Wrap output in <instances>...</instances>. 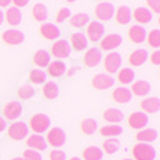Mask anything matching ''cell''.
Segmentation results:
<instances>
[{
  "label": "cell",
  "mask_w": 160,
  "mask_h": 160,
  "mask_svg": "<svg viewBox=\"0 0 160 160\" xmlns=\"http://www.w3.org/2000/svg\"><path fill=\"white\" fill-rule=\"evenodd\" d=\"M156 150L150 144L146 143H138L133 147V156L134 160H154L156 157Z\"/></svg>",
  "instance_id": "6da1fadb"
},
{
  "label": "cell",
  "mask_w": 160,
  "mask_h": 160,
  "mask_svg": "<svg viewBox=\"0 0 160 160\" xmlns=\"http://www.w3.org/2000/svg\"><path fill=\"white\" fill-rule=\"evenodd\" d=\"M29 126L36 134H41L49 128V126H51V118H49L46 114L39 112V114L32 116V118H30V121H29Z\"/></svg>",
  "instance_id": "7a4b0ae2"
},
{
  "label": "cell",
  "mask_w": 160,
  "mask_h": 160,
  "mask_svg": "<svg viewBox=\"0 0 160 160\" xmlns=\"http://www.w3.org/2000/svg\"><path fill=\"white\" fill-rule=\"evenodd\" d=\"M67 142V134L59 127H53L46 134V143L52 146V147H62Z\"/></svg>",
  "instance_id": "3957f363"
},
{
  "label": "cell",
  "mask_w": 160,
  "mask_h": 160,
  "mask_svg": "<svg viewBox=\"0 0 160 160\" xmlns=\"http://www.w3.org/2000/svg\"><path fill=\"white\" fill-rule=\"evenodd\" d=\"M28 131H29V128H28L26 123L18 121V123H13L10 127H9L8 134H9V137H10L12 140L20 142V140H23V138L28 136Z\"/></svg>",
  "instance_id": "277c9868"
},
{
  "label": "cell",
  "mask_w": 160,
  "mask_h": 160,
  "mask_svg": "<svg viewBox=\"0 0 160 160\" xmlns=\"http://www.w3.org/2000/svg\"><path fill=\"white\" fill-rule=\"evenodd\" d=\"M121 62H123V58H121V55H120L118 52L108 53V55L105 56V59H104L105 71H107L108 74H116V72L118 71Z\"/></svg>",
  "instance_id": "5b68a950"
},
{
  "label": "cell",
  "mask_w": 160,
  "mask_h": 160,
  "mask_svg": "<svg viewBox=\"0 0 160 160\" xmlns=\"http://www.w3.org/2000/svg\"><path fill=\"white\" fill-rule=\"evenodd\" d=\"M23 107L18 101H9L8 104L3 107V114L8 120H16L22 116Z\"/></svg>",
  "instance_id": "8992f818"
},
{
  "label": "cell",
  "mask_w": 160,
  "mask_h": 160,
  "mask_svg": "<svg viewBox=\"0 0 160 160\" xmlns=\"http://www.w3.org/2000/svg\"><path fill=\"white\" fill-rule=\"evenodd\" d=\"M147 123H149V117L142 111H136L128 117V126L131 128H136V130H143L147 126Z\"/></svg>",
  "instance_id": "52a82bcc"
},
{
  "label": "cell",
  "mask_w": 160,
  "mask_h": 160,
  "mask_svg": "<svg viewBox=\"0 0 160 160\" xmlns=\"http://www.w3.org/2000/svg\"><path fill=\"white\" fill-rule=\"evenodd\" d=\"M116 84V79L108 74H97L92 78V87L97 89H108Z\"/></svg>",
  "instance_id": "ba28073f"
},
{
  "label": "cell",
  "mask_w": 160,
  "mask_h": 160,
  "mask_svg": "<svg viewBox=\"0 0 160 160\" xmlns=\"http://www.w3.org/2000/svg\"><path fill=\"white\" fill-rule=\"evenodd\" d=\"M2 39L4 41V43H8V45H20L25 41V33L16 29H9L3 32Z\"/></svg>",
  "instance_id": "9c48e42d"
},
{
  "label": "cell",
  "mask_w": 160,
  "mask_h": 160,
  "mask_svg": "<svg viewBox=\"0 0 160 160\" xmlns=\"http://www.w3.org/2000/svg\"><path fill=\"white\" fill-rule=\"evenodd\" d=\"M94 13L100 20H110L114 16V6L108 2H101L100 4H97Z\"/></svg>",
  "instance_id": "30bf717a"
},
{
  "label": "cell",
  "mask_w": 160,
  "mask_h": 160,
  "mask_svg": "<svg viewBox=\"0 0 160 160\" xmlns=\"http://www.w3.org/2000/svg\"><path fill=\"white\" fill-rule=\"evenodd\" d=\"M123 42V38L118 33H111L107 35L105 38L101 39V49L102 51H114L116 48H118Z\"/></svg>",
  "instance_id": "8fae6325"
},
{
  "label": "cell",
  "mask_w": 160,
  "mask_h": 160,
  "mask_svg": "<svg viewBox=\"0 0 160 160\" xmlns=\"http://www.w3.org/2000/svg\"><path fill=\"white\" fill-rule=\"evenodd\" d=\"M71 53V46L65 39H59L52 45V55L56 58H69Z\"/></svg>",
  "instance_id": "7c38bea8"
},
{
  "label": "cell",
  "mask_w": 160,
  "mask_h": 160,
  "mask_svg": "<svg viewBox=\"0 0 160 160\" xmlns=\"http://www.w3.org/2000/svg\"><path fill=\"white\" fill-rule=\"evenodd\" d=\"M104 26L102 23L100 22H89L88 23V28H87V35H88V39L92 42H97L100 41L102 35H104Z\"/></svg>",
  "instance_id": "4fadbf2b"
},
{
  "label": "cell",
  "mask_w": 160,
  "mask_h": 160,
  "mask_svg": "<svg viewBox=\"0 0 160 160\" xmlns=\"http://www.w3.org/2000/svg\"><path fill=\"white\" fill-rule=\"evenodd\" d=\"M146 29L140 25H133V26L128 29V38L130 41L134 43H143L146 41Z\"/></svg>",
  "instance_id": "5bb4252c"
},
{
  "label": "cell",
  "mask_w": 160,
  "mask_h": 160,
  "mask_svg": "<svg viewBox=\"0 0 160 160\" xmlns=\"http://www.w3.org/2000/svg\"><path fill=\"white\" fill-rule=\"evenodd\" d=\"M101 58H102L101 56V51H98L97 48H91L87 51L85 56H84V63L89 68H94L101 62Z\"/></svg>",
  "instance_id": "9a60e30c"
},
{
  "label": "cell",
  "mask_w": 160,
  "mask_h": 160,
  "mask_svg": "<svg viewBox=\"0 0 160 160\" xmlns=\"http://www.w3.org/2000/svg\"><path fill=\"white\" fill-rule=\"evenodd\" d=\"M41 35L45 38V39L52 41V39L59 38L61 30L58 29V26L53 25V23H43V25L41 26Z\"/></svg>",
  "instance_id": "2e32d148"
},
{
  "label": "cell",
  "mask_w": 160,
  "mask_h": 160,
  "mask_svg": "<svg viewBox=\"0 0 160 160\" xmlns=\"http://www.w3.org/2000/svg\"><path fill=\"white\" fill-rule=\"evenodd\" d=\"M112 100L118 104H127L131 100V91L126 87H118L112 91Z\"/></svg>",
  "instance_id": "e0dca14e"
},
{
  "label": "cell",
  "mask_w": 160,
  "mask_h": 160,
  "mask_svg": "<svg viewBox=\"0 0 160 160\" xmlns=\"http://www.w3.org/2000/svg\"><path fill=\"white\" fill-rule=\"evenodd\" d=\"M133 18L136 22L142 23V25H146V23H150L152 22V12L149 10L147 8H137L136 10L133 12Z\"/></svg>",
  "instance_id": "ac0fdd59"
},
{
  "label": "cell",
  "mask_w": 160,
  "mask_h": 160,
  "mask_svg": "<svg viewBox=\"0 0 160 160\" xmlns=\"http://www.w3.org/2000/svg\"><path fill=\"white\" fill-rule=\"evenodd\" d=\"M147 56H149V53H147L146 49H136L134 52H131L130 58H128V62L133 67H140V65H143L147 61Z\"/></svg>",
  "instance_id": "d6986e66"
},
{
  "label": "cell",
  "mask_w": 160,
  "mask_h": 160,
  "mask_svg": "<svg viewBox=\"0 0 160 160\" xmlns=\"http://www.w3.org/2000/svg\"><path fill=\"white\" fill-rule=\"evenodd\" d=\"M136 138H137L140 143L149 144V143L157 140V131L153 130V128H143V130H140L136 134Z\"/></svg>",
  "instance_id": "ffe728a7"
},
{
  "label": "cell",
  "mask_w": 160,
  "mask_h": 160,
  "mask_svg": "<svg viewBox=\"0 0 160 160\" xmlns=\"http://www.w3.org/2000/svg\"><path fill=\"white\" fill-rule=\"evenodd\" d=\"M102 118H104L105 121H108V123L117 124V123H120V121H123L124 112L117 110V108H108V110L104 111V114H102Z\"/></svg>",
  "instance_id": "44dd1931"
},
{
  "label": "cell",
  "mask_w": 160,
  "mask_h": 160,
  "mask_svg": "<svg viewBox=\"0 0 160 160\" xmlns=\"http://www.w3.org/2000/svg\"><path fill=\"white\" fill-rule=\"evenodd\" d=\"M4 18H6L9 25L18 26V25H20V22H22V12L13 6V8H9L8 10H6V16H4Z\"/></svg>",
  "instance_id": "7402d4cb"
},
{
  "label": "cell",
  "mask_w": 160,
  "mask_h": 160,
  "mask_svg": "<svg viewBox=\"0 0 160 160\" xmlns=\"http://www.w3.org/2000/svg\"><path fill=\"white\" fill-rule=\"evenodd\" d=\"M142 110L146 112H157L160 110V100L157 97H149L142 101Z\"/></svg>",
  "instance_id": "603a6c76"
},
{
  "label": "cell",
  "mask_w": 160,
  "mask_h": 160,
  "mask_svg": "<svg viewBox=\"0 0 160 160\" xmlns=\"http://www.w3.org/2000/svg\"><path fill=\"white\" fill-rule=\"evenodd\" d=\"M71 46L75 51H84L88 46V39L84 33H72L71 35Z\"/></svg>",
  "instance_id": "cb8c5ba5"
},
{
  "label": "cell",
  "mask_w": 160,
  "mask_h": 160,
  "mask_svg": "<svg viewBox=\"0 0 160 160\" xmlns=\"http://www.w3.org/2000/svg\"><path fill=\"white\" fill-rule=\"evenodd\" d=\"M26 144L29 146L30 149H36V152H38V150H39V152H42V150H45L46 147H48L46 140H45L43 137H41L39 134H33V136H30V137L28 138Z\"/></svg>",
  "instance_id": "d4e9b609"
},
{
  "label": "cell",
  "mask_w": 160,
  "mask_h": 160,
  "mask_svg": "<svg viewBox=\"0 0 160 160\" xmlns=\"http://www.w3.org/2000/svg\"><path fill=\"white\" fill-rule=\"evenodd\" d=\"M116 20L118 25H127L131 20V9L128 6H120L116 12Z\"/></svg>",
  "instance_id": "484cf974"
},
{
  "label": "cell",
  "mask_w": 160,
  "mask_h": 160,
  "mask_svg": "<svg viewBox=\"0 0 160 160\" xmlns=\"http://www.w3.org/2000/svg\"><path fill=\"white\" fill-rule=\"evenodd\" d=\"M131 94L137 95V97H143V95H147L150 92V84L147 81H137L134 82L133 87H131Z\"/></svg>",
  "instance_id": "4316f807"
},
{
  "label": "cell",
  "mask_w": 160,
  "mask_h": 160,
  "mask_svg": "<svg viewBox=\"0 0 160 160\" xmlns=\"http://www.w3.org/2000/svg\"><path fill=\"white\" fill-rule=\"evenodd\" d=\"M65 69H67V67H65V63L61 62V61H53V62H49V65H48V72L53 78L62 77V75L65 74Z\"/></svg>",
  "instance_id": "83f0119b"
},
{
  "label": "cell",
  "mask_w": 160,
  "mask_h": 160,
  "mask_svg": "<svg viewBox=\"0 0 160 160\" xmlns=\"http://www.w3.org/2000/svg\"><path fill=\"white\" fill-rule=\"evenodd\" d=\"M84 160H102V150L97 146H89L82 152Z\"/></svg>",
  "instance_id": "f1b7e54d"
},
{
  "label": "cell",
  "mask_w": 160,
  "mask_h": 160,
  "mask_svg": "<svg viewBox=\"0 0 160 160\" xmlns=\"http://www.w3.org/2000/svg\"><path fill=\"white\" fill-rule=\"evenodd\" d=\"M45 98L48 100H55L58 95H59V87L56 85V82H46L43 85V89H42Z\"/></svg>",
  "instance_id": "f546056e"
},
{
  "label": "cell",
  "mask_w": 160,
  "mask_h": 160,
  "mask_svg": "<svg viewBox=\"0 0 160 160\" xmlns=\"http://www.w3.org/2000/svg\"><path fill=\"white\" fill-rule=\"evenodd\" d=\"M89 22L91 20H89V16L87 13H77V15L69 18V25L72 28H84Z\"/></svg>",
  "instance_id": "4dcf8cb0"
},
{
  "label": "cell",
  "mask_w": 160,
  "mask_h": 160,
  "mask_svg": "<svg viewBox=\"0 0 160 160\" xmlns=\"http://www.w3.org/2000/svg\"><path fill=\"white\" fill-rule=\"evenodd\" d=\"M33 62H35V65H38L39 68L48 67L49 62H51V56H49V53L46 52L45 49H39V51H36V52H35Z\"/></svg>",
  "instance_id": "1f68e13d"
},
{
  "label": "cell",
  "mask_w": 160,
  "mask_h": 160,
  "mask_svg": "<svg viewBox=\"0 0 160 160\" xmlns=\"http://www.w3.org/2000/svg\"><path fill=\"white\" fill-rule=\"evenodd\" d=\"M32 15H33L35 20L38 22H45L48 19V9L43 3H36L32 9Z\"/></svg>",
  "instance_id": "d6a6232c"
},
{
  "label": "cell",
  "mask_w": 160,
  "mask_h": 160,
  "mask_svg": "<svg viewBox=\"0 0 160 160\" xmlns=\"http://www.w3.org/2000/svg\"><path fill=\"white\" fill-rule=\"evenodd\" d=\"M120 146H121V143H120L118 138L117 137H110L102 143V149H104V152L107 153V154H114V153L120 149Z\"/></svg>",
  "instance_id": "836d02e7"
},
{
  "label": "cell",
  "mask_w": 160,
  "mask_h": 160,
  "mask_svg": "<svg viewBox=\"0 0 160 160\" xmlns=\"http://www.w3.org/2000/svg\"><path fill=\"white\" fill-rule=\"evenodd\" d=\"M121 133H123L121 126H104L100 128V134L104 137H117Z\"/></svg>",
  "instance_id": "e575fe53"
},
{
  "label": "cell",
  "mask_w": 160,
  "mask_h": 160,
  "mask_svg": "<svg viewBox=\"0 0 160 160\" xmlns=\"http://www.w3.org/2000/svg\"><path fill=\"white\" fill-rule=\"evenodd\" d=\"M97 121L94 118H85L81 121V130L82 133L88 134V136H91V134H94L95 131H97Z\"/></svg>",
  "instance_id": "d590c367"
},
{
  "label": "cell",
  "mask_w": 160,
  "mask_h": 160,
  "mask_svg": "<svg viewBox=\"0 0 160 160\" xmlns=\"http://www.w3.org/2000/svg\"><path fill=\"white\" fill-rule=\"evenodd\" d=\"M121 84H131L134 81V71L130 68H123L121 71L118 72V77H117Z\"/></svg>",
  "instance_id": "8d00e7d4"
},
{
  "label": "cell",
  "mask_w": 160,
  "mask_h": 160,
  "mask_svg": "<svg viewBox=\"0 0 160 160\" xmlns=\"http://www.w3.org/2000/svg\"><path fill=\"white\" fill-rule=\"evenodd\" d=\"M29 79L33 84H43L46 79V74L42 69H32L29 74Z\"/></svg>",
  "instance_id": "74e56055"
},
{
  "label": "cell",
  "mask_w": 160,
  "mask_h": 160,
  "mask_svg": "<svg viewBox=\"0 0 160 160\" xmlns=\"http://www.w3.org/2000/svg\"><path fill=\"white\" fill-rule=\"evenodd\" d=\"M18 95H19V98H22V100H29V98H32L35 95V89L26 84V85H22L19 88Z\"/></svg>",
  "instance_id": "f35d334b"
},
{
  "label": "cell",
  "mask_w": 160,
  "mask_h": 160,
  "mask_svg": "<svg viewBox=\"0 0 160 160\" xmlns=\"http://www.w3.org/2000/svg\"><path fill=\"white\" fill-rule=\"evenodd\" d=\"M149 45L152 48H159L160 46V32L159 29H153L149 33Z\"/></svg>",
  "instance_id": "ab89813d"
},
{
  "label": "cell",
  "mask_w": 160,
  "mask_h": 160,
  "mask_svg": "<svg viewBox=\"0 0 160 160\" xmlns=\"http://www.w3.org/2000/svg\"><path fill=\"white\" fill-rule=\"evenodd\" d=\"M69 18H71V10H69L68 8H62L59 12H58V15H56V22L62 23Z\"/></svg>",
  "instance_id": "60d3db41"
},
{
  "label": "cell",
  "mask_w": 160,
  "mask_h": 160,
  "mask_svg": "<svg viewBox=\"0 0 160 160\" xmlns=\"http://www.w3.org/2000/svg\"><path fill=\"white\" fill-rule=\"evenodd\" d=\"M23 159L25 160H42V156H41V153L36 152V150H25Z\"/></svg>",
  "instance_id": "b9f144b4"
},
{
  "label": "cell",
  "mask_w": 160,
  "mask_h": 160,
  "mask_svg": "<svg viewBox=\"0 0 160 160\" xmlns=\"http://www.w3.org/2000/svg\"><path fill=\"white\" fill-rule=\"evenodd\" d=\"M49 160H67V154L62 150H52L49 153Z\"/></svg>",
  "instance_id": "7bdbcfd3"
},
{
  "label": "cell",
  "mask_w": 160,
  "mask_h": 160,
  "mask_svg": "<svg viewBox=\"0 0 160 160\" xmlns=\"http://www.w3.org/2000/svg\"><path fill=\"white\" fill-rule=\"evenodd\" d=\"M147 6H149L150 10H153L156 15L160 13V0H147Z\"/></svg>",
  "instance_id": "ee69618b"
},
{
  "label": "cell",
  "mask_w": 160,
  "mask_h": 160,
  "mask_svg": "<svg viewBox=\"0 0 160 160\" xmlns=\"http://www.w3.org/2000/svg\"><path fill=\"white\" fill-rule=\"evenodd\" d=\"M150 59H152V62L154 63L156 67H159V65H160V52H159V51L153 52L152 55H150Z\"/></svg>",
  "instance_id": "f6af8a7d"
},
{
  "label": "cell",
  "mask_w": 160,
  "mask_h": 160,
  "mask_svg": "<svg viewBox=\"0 0 160 160\" xmlns=\"http://www.w3.org/2000/svg\"><path fill=\"white\" fill-rule=\"evenodd\" d=\"M13 3H15V8H25L28 3H29V0H12Z\"/></svg>",
  "instance_id": "bcb514c9"
},
{
  "label": "cell",
  "mask_w": 160,
  "mask_h": 160,
  "mask_svg": "<svg viewBox=\"0 0 160 160\" xmlns=\"http://www.w3.org/2000/svg\"><path fill=\"white\" fill-rule=\"evenodd\" d=\"M4 128H6V121H4L3 117L0 116V133H2V131H4Z\"/></svg>",
  "instance_id": "7dc6e473"
},
{
  "label": "cell",
  "mask_w": 160,
  "mask_h": 160,
  "mask_svg": "<svg viewBox=\"0 0 160 160\" xmlns=\"http://www.w3.org/2000/svg\"><path fill=\"white\" fill-rule=\"evenodd\" d=\"M10 2L12 0H0V8H6V6H9Z\"/></svg>",
  "instance_id": "c3c4849f"
},
{
  "label": "cell",
  "mask_w": 160,
  "mask_h": 160,
  "mask_svg": "<svg viewBox=\"0 0 160 160\" xmlns=\"http://www.w3.org/2000/svg\"><path fill=\"white\" fill-rule=\"evenodd\" d=\"M3 20H4V15H3V12L0 10V25L3 23Z\"/></svg>",
  "instance_id": "681fc988"
},
{
  "label": "cell",
  "mask_w": 160,
  "mask_h": 160,
  "mask_svg": "<svg viewBox=\"0 0 160 160\" xmlns=\"http://www.w3.org/2000/svg\"><path fill=\"white\" fill-rule=\"evenodd\" d=\"M12 160H25L23 157H15V159H12Z\"/></svg>",
  "instance_id": "f907efd6"
},
{
  "label": "cell",
  "mask_w": 160,
  "mask_h": 160,
  "mask_svg": "<svg viewBox=\"0 0 160 160\" xmlns=\"http://www.w3.org/2000/svg\"><path fill=\"white\" fill-rule=\"evenodd\" d=\"M69 160H81L79 157H72V159H69Z\"/></svg>",
  "instance_id": "816d5d0a"
},
{
  "label": "cell",
  "mask_w": 160,
  "mask_h": 160,
  "mask_svg": "<svg viewBox=\"0 0 160 160\" xmlns=\"http://www.w3.org/2000/svg\"><path fill=\"white\" fill-rule=\"evenodd\" d=\"M68 3H74V2H77V0H67Z\"/></svg>",
  "instance_id": "f5cc1de1"
},
{
  "label": "cell",
  "mask_w": 160,
  "mask_h": 160,
  "mask_svg": "<svg viewBox=\"0 0 160 160\" xmlns=\"http://www.w3.org/2000/svg\"><path fill=\"white\" fill-rule=\"evenodd\" d=\"M123 160H131V159H123Z\"/></svg>",
  "instance_id": "db71d44e"
},
{
  "label": "cell",
  "mask_w": 160,
  "mask_h": 160,
  "mask_svg": "<svg viewBox=\"0 0 160 160\" xmlns=\"http://www.w3.org/2000/svg\"><path fill=\"white\" fill-rule=\"evenodd\" d=\"M100 2H105V0H100Z\"/></svg>",
  "instance_id": "11a10c76"
}]
</instances>
